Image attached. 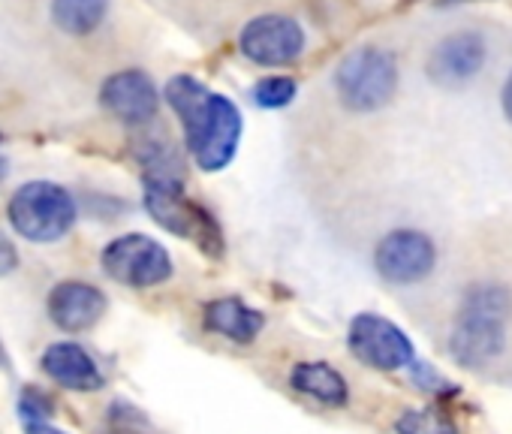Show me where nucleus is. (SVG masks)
<instances>
[{"label": "nucleus", "mask_w": 512, "mask_h": 434, "mask_svg": "<svg viewBox=\"0 0 512 434\" xmlns=\"http://www.w3.org/2000/svg\"><path fill=\"white\" fill-rule=\"evenodd\" d=\"M166 100L175 109L187 148L196 157L199 169L205 172H220L229 166V160L238 151L241 139V112L238 106L223 97L208 91L202 82L193 76H172L166 85Z\"/></svg>", "instance_id": "1"}, {"label": "nucleus", "mask_w": 512, "mask_h": 434, "mask_svg": "<svg viewBox=\"0 0 512 434\" xmlns=\"http://www.w3.org/2000/svg\"><path fill=\"white\" fill-rule=\"evenodd\" d=\"M512 317V296L497 284H476L464 293L449 353L464 368H482L503 353L506 323Z\"/></svg>", "instance_id": "2"}, {"label": "nucleus", "mask_w": 512, "mask_h": 434, "mask_svg": "<svg viewBox=\"0 0 512 434\" xmlns=\"http://www.w3.org/2000/svg\"><path fill=\"white\" fill-rule=\"evenodd\" d=\"M145 208L166 233L199 245L208 257L223 254V233L217 221L184 193L181 178L145 175Z\"/></svg>", "instance_id": "3"}, {"label": "nucleus", "mask_w": 512, "mask_h": 434, "mask_svg": "<svg viewBox=\"0 0 512 434\" xmlns=\"http://www.w3.org/2000/svg\"><path fill=\"white\" fill-rule=\"evenodd\" d=\"M10 224L13 230L37 245L61 242L76 224V199L67 187L55 181H28L10 199Z\"/></svg>", "instance_id": "4"}, {"label": "nucleus", "mask_w": 512, "mask_h": 434, "mask_svg": "<svg viewBox=\"0 0 512 434\" xmlns=\"http://www.w3.org/2000/svg\"><path fill=\"white\" fill-rule=\"evenodd\" d=\"M335 91L350 112H377L398 91V61L380 46L353 49L335 70Z\"/></svg>", "instance_id": "5"}, {"label": "nucleus", "mask_w": 512, "mask_h": 434, "mask_svg": "<svg viewBox=\"0 0 512 434\" xmlns=\"http://www.w3.org/2000/svg\"><path fill=\"white\" fill-rule=\"evenodd\" d=\"M103 272L133 290H151L172 278V257L169 251L142 233L118 236L103 251Z\"/></svg>", "instance_id": "6"}, {"label": "nucleus", "mask_w": 512, "mask_h": 434, "mask_svg": "<svg viewBox=\"0 0 512 434\" xmlns=\"http://www.w3.org/2000/svg\"><path fill=\"white\" fill-rule=\"evenodd\" d=\"M347 344L359 362H365L377 371H398L416 359L413 341L407 338V332L401 326H395L392 320L371 314V311L353 317Z\"/></svg>", "instance_id": "7"}, {"label": "nucleus", "mask_w": 512, "mask_h": 434, "mask_svg": "<svg viewBox=\"0 0 512 434\" xmlns=\"http://www.w3.org/2000/svg\"><path fill=\"white\" fill-rule=\"evenodd\" d=\"M437 266L434 242L419 230H392L377 242L374 269L383 281L395 287L425 281Z\"/></svg>", "instance_id": "8"}, {"label": "nucleus", "mask_w": 512, "mask_h": 434, "mask_svg": "<svg viewBox=\"0 0 512 434\" xmlns=\"http://www.w3.org/2000/svg\"><path fill=\"white\" fill-rule=\"evenodd\" d=\"M241 55L260 67H287L305 52V31L287 16H260L244 25L238 37Z\"/></svg>", "instance_id": "9"}, {"label": "nucleus", "mask_w": 512, "mask_h": 434, "mask_svg": "<svg viewBox=\"0 0 512 434\" xmlns=\"http://www.w3.org/2000/svg\"><path fill=\"white\" fill-rule=\"evenodd\" d=\"M485 40L473 31H455L443 37L428 58V76L440 88H464L485 67Z\"/></svg>", "instance_id": "10"}, {"label": "nucleus", "mask_w": 512, "mask_h": 434, "mask_svg": "<svg viewBox=\"0 0 512 434\" xmlns=\"http://www.w3.org/2000/svg\"><path fill=\"white\" fill-rule=\"evenodd\" d=\"M100 103L106 112L124 124H148L157 115L160 97L148 73L142 70H121L112 73L100 88Z\"/></svg>", "instance_id": "11"}, {"label": "nucleus", "mask_w": 512, "mask_h": 434, "mask_svg": "<svg viewBox=\"0 0 512 434\" xmlns=\"http://www.w3.org/2000/svg\"><path fill=\"white\" fill-rule=\"evenodd\" d=\"M49 317L64 332H85L106 314V296L85 281H64L49 293Z\"/></svg>", "instance_id": "12"}, {"label": "nucleus", "mask_w": 512, "mask_h": 434, "mask_svg": "<svg viewBox=\"0 0 512 434\" xmlns=\"http://www.w3.org/2000/svg\"><path fill=\"white\" fill-rule=\"evenodd\" d=\"M43 371L64 389H76V392H97L103 389V374L94 362V356L73 341H58L52 347H46L43 353Z\"/></svg>", "instance_id": "13"}, {"label": "nucleus", "mask_w": 512, "mask_h": 434, "mask_svg": "<svg viewBox=\"0 0 512 434\" xmlns=\"http://www.w3.org/2000/svg\"><path fill=\"white\" fill-rule=\"evenodd\" d=\"M205 326L214 335H223L235 344H250L263 332L266 317L256 308L244 305L241 299H217L205 308Z\"/></svg>", "instance_id": "14"}, {"label": "nucleus", "mask_w": 512, "mask_h": 434, "mask_svg": "<svg viewBox=\"0 0 512 434\" xmlns=\"http://www.w3.org/2000/svg\"><path fill=\"white\" fill-rule=\"evenodd\" d=\"M290 383L296 392H302L326 407H344L350 398V386H347L344 374L326 362H299L290 371Z\"/></svg>", "instance_id": "15"}, {"label": "nucleus", "mask_w": 512, "mask_h": 434, "mask_svg": "<svg viewBox=\"0 0 512 434\" xmlns=\"http://www.w3.org/2000/svg\"><path fill=\"white\" fill-rule=\"evenodd\" d=\"M109 13V0H52V22L67 37L94 34Z\"/></svg>", "instance_id": "16"}, {"label": "nucleus", "mask_w": 512, "mask_h": 434, "mask_svg": "<svg viewBox=\"0 0 512 434\" xmlns=\"http://www.w3.org/2000/svg\"><path fill=\"white\" fill-rule=\"evenodd\" d=\"M398 434H458V425L449 419V413L437 407H410L395 419Z\"/></svg>", "instance_id": "17"}, {"label": "nucleus", "mask_w": 512, "mask_h": 434, "mask_svg": "<svg viewBox=\"0 0 512 434\" xmlns=\"http://www.w3.org/2000/svg\"><path fill=\"white\" fill-rule=\"evenodd\" d=\"M299 85L290 79V76H266L253 85V103L260 106V109H284L293 103Z\"/></svg>", "instance_id": "18"}, {"label": "nucleus", "mask_w": 512, "mask_h": 434, "mask_svg": "<svg viewBox=\"0 0 512 434\" xmlns=\"http://www.w3.org/2000/svg\"><path fill=\"white\" fill-rule=\"evenodd\" d=\"M49 410H52V404H49V398L43 392L28 389L22 395V416H25V422H40Z\"/></svg>", "instance_id": "19"}, {"label": "nucleus", "mask_w": 512, "mask_h": 434, "mask_svg": "<svg viewBox=\"0 0 512 434\" xmlns=\"http://www.w3.org/2000/svg\"><path fill=\"white\" fill-rule=\"evenodd\" d=\"M16 266H19V251H16V245L4 233H0V278L10 275Z\"/></svg>", "instance_id": "20"}, {"label": "nucleus", "mask_w": 512, "mask_h": 434, "mask_svg": "<svg viewBox=\"0 0 512 434\" xmlns=\"http://www.w3.org/2000/svg\"><path fill=\"white\" fill-rule=\"evenodd\" d=\"M25 431L28 434H67V431H61V428H55V425H49V422H25Z\"/></svg>", "instance_id": "21"}, {"label": "nucleus", "mask_w": 512, "mask_h": 434, "mask_svg": "<svg viewBox=\"0 0 512 434\" xmlns=\"http://www.w3.org/2000/svg\"><path fill=\"white\" fill-rule=\"evenodd\" d=\"M500 103H503V115H506V118L512 121V73H509V79H506V85H503Z\"/></svg>", "instance_id": "22"}, {"label": "nucleus", "mask_w": 512, "mask_h": 434, "mask_svg": "<svg viewBox=\"0 0 512 434\" xmlns=\"http://www.w3.org/2000/svg\"><path fill=\"white\" fill-rule=\"evenodd\" d=\"M4 175H7V163H4V160H0V178H4Z\"/></svg>", "instance_id": "23"}]
</instances>
